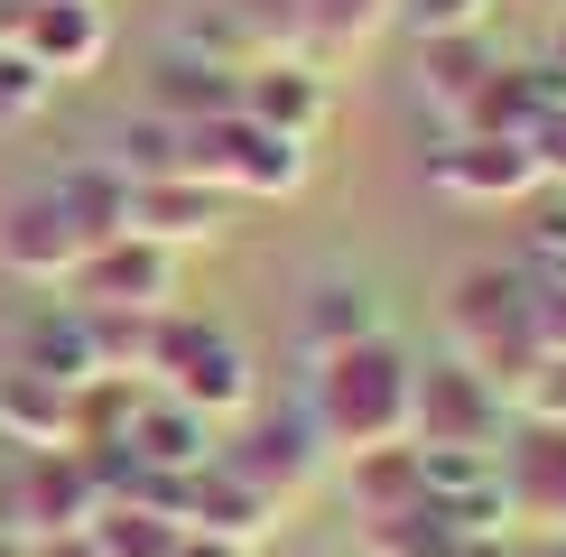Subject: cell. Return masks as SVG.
<instances>
[{"label":"cell","mask_w":566,"mask_h":557,"mask_svg":"<svg viewBox=\"0 0 566 557\" xmlns=\"http://www.w3.org/2000/svg\"><path fill=\"white\" fill-rule=\"evenodd\" d=\"M548 84H557V103H566V19H557V46H548Z\"/></svg>","instance_id":"33"},{"label":"cell","mask_w":566,"mask_h":557,"mask_svg":"<svg viewBox=\"0 0 566 557\" xmlns=\"http://www.w3.org/2000/svg\"><path fill=\"white\" fill-rule=\"evenodd\" d=\"M492 0H399V19H409L418 38H455V29H483Z\"/></svg>","instance_id":"30"},{"label":"cell","mask_w":566,"mask_h":557,"mask_svg":"<svg viewBox=\"0 0 566 557\" xmlns=\"http://www.w3.org/2000/svg\"><path fill=\"white\" fill-rule=\"evenodd\" d=\"M428 186L455 204H521L548 186V168H538L530 139H502V130H446L428 149Z\"/></svg>","instance_id":"6"},{"label":"cell","mask_w":566,"mask_h":557,"mask_svg":"<svg viewBox=\"0 0 566 557\" xmlns=\"http://www.w3.org/2000/svg\"><path fill=\"white\" fill-rule=\"evenodd\" d=\"M84 251L93 242H84V223L65 214L56 186H29V196L0 204V270H10V278H29V288H65Z\"/></svg>","instance_id":"9"},{"label":"cell","mask_w":566,"mask_h":557,"mask_svg":"<svg viewBox=\"0 0 566 557\" xmlns=\"http://www.w3.org/2000/svg\"><path fill=\"white\" fill-rule=\"evenodd\" d=\"M93 511H103V474H93L84 446H38V455H19V474H10V521L29 529V539L93 529Z\"/></svg>","instance_id":"8"},{"label":"cell","mask_w":566,"mask_h":557,"mask_svg":"<svg viewBox=\"0 0 566 557\" xmlns=\"http://www.w3.org/2000/svg\"><path fill=\"white\" fill-rule=\"evenodd\" d=\"M464 548L474 539H464L437 502H409V511H390V521H363V557H464Z\"/></svg>","instance_id":"24"},{"label":"cell","mask_w":566,"mask_h":557,"mask_svg":"<svg viewBox=\"0 0 566 557\" xmlns=\"http://www.w3.org/2000/svg\"><path fill=\"white\" fill-rule=\"evenodd\" d=\"M19 10H29V0H0V46H10V29H19Z\"/></svg>","instance_id":"34"},{"label":"cell","mask_w":566,"mask_h":557,"mask_svg":"<svg viewBox=\"0 0 566 557\" xmlns=\"http://www.w3.org/2000/svg\"><path fill=\"white\" fill-rule=\"evenodd\" d=\"M19 362L46 371V381H93V344H84V316L75 307H46L29 325V344H19Z\"/></svg>","instance_id":"26"},{"label":"cell","mask_w":566,"mask_h":557,"mask_svg":"<svg viewBox=\"0 0 566 557\" xmlns=\"http://www.w3.org/2000/svg\"><path fill=\"white\" fill-rule=\"evenodd\" d=\"M492 46H483V29H455V38H418V93L446 112V122L464 130V112H474V93L492 84Z\"/></svg>","instance_id":"20"},{"label":"cell","mask_w":566,"mask_h":557,"mask_svg":"<svg viewBox=\"0 0 566 557\" xmlns=\"http://www.w3.org/2000/svg\"><path fill=\"white\" fill-rule=\"evenodd\" d=\"M29 557H103L93 529H56V539H29Z\"/></svg>","instance_id":"31"},{"label":"cell","mask_w":566,"mask_h":557,"mask_svg":"<svg viewBox=\"0 0 566 557\" xmlns=\"http://www.w3.org/2000/svg\"><path fill=\"white\" fill-rule=\"evenodd\" d=\"M390 19H399V0H289V38H297V56H316V65L363 56Z\"/></svg>","instance_id":"18"},{"label":"cell","mask_w":566,"mask_h":557,"mask_svg":"<svg viewBox=\"0 0 566 557\" xmlns=\"http://www.w3.org/2000/svg\"><path fill=\"white\" fill-rule=\"evenodd\" d=\"M177 261H186V251L122 232V242H93L75 261L65 297H75V307H122V316H168L177 307Z\"/></svg>","instance_id":"7"},{"label":"cell","mask_w":566,"mask_h":557,"mask_svg":"<svg viewBox=\"0 0 566 557\" xmlns=\"http://www.w3.org/2000/svg\"><path fill=\"white\" fill-rule=\"evenodd\" d=\"M521 278H530V288H566V204L530 223V242H521Z\"/></svg>","instance_id":"28"},{"label":"cell","mask_w":566,"mask_h":557,"mask_svg":"<svg viewBox=\"0 0 566 557\" xmlns=\"http://www.w3.org/2000/svg\"><path fill=\"white\" fill-rule=\"evenodd\" d=\"M56 196H65V214L84 223V242H122V232H130V177L112 168V158H93V168H65V177H56Z\"/></svg>","instance_id":"23"},{"label":"cell","mask_w":566,"mask_h":557,"mask_svg":"<svg viewBox=\"0 0 566 557\" xmlns=\"http://www.w3.org/2000/svg\"><path fill=\"white\" fill-rule=\"evenodd\" d=\"M0 557H29V529H0Z\"/></svg>","instance_id":"35"},{"label":"cell","mask_w":566,"mask_h":557,"mask_svg":"<svg viewBox=\"0 0 566 557\" xmlns=\"http://www.w3.org/2000/svg\"><path fill=\"white\" fill-rule=\"evenodd\" d=\"M186 177H205L232 204H242V196L251 204H289L306 186V139L251 122V112H214V122L186 130Z\"/></svg>","instance_id":"3"},{"label":"cell","mask_w":566,"mask_h":557,"mask_svg":"<svg viewBox=\"0 0 566 557\" xmlns=\"http://www.w3.org/2000/svg\"><path fill=\"white\" fill-rule=\"evenodd\" d=\"M464 557H521V548H502V539H474V548H464Z\"/></svg>","instance_id":"36"},{"label":"cell","mask_w":566,"mask_h":557,"mask_svg":"<svg viewBox=\"0 0 566 557\" xmlns=\"http://www.w3.org/2000/svg\"><path fill=\"white\" fill-rule=\"evenodd\" d=\"M530 557H566V539H548V548H530Z\"/></svg>","instance_id":"37"},{"label":"cell","mask_w":566,"mask_h":557,"mask_svg":"<svg viewBox=\"0 0 566 557\" xmlns=\"http://www.w3.org/2000/svg\"><path fill=\"white\" fill-rule=\"evenodd\" d=\"M214 455H223L242 483H261V493H270L279 511H289V502L306 493V483L325 474V437H316V418H306V409L251 418V428H242V446H214Z\"/></svg>","instance_id":"12"},{"label":"cell","mask_w":566,"mask_h":557,"mask_svg":"<svg viewBox=\"0 0 566 557\" xmlns=\"http://www.w3.org/2000/svg\"><path fill=\"white\" fill-rule=\"evenodd\" d=\"M10 46L38 65L46 84H75V75H93V65L112 56V10L103 0H29L19 29H10Z\"/></svg>","instance_id":"10"},{"label":"cell","mask_w":566,"mask_h":557,"mask_svg":"<svg viewBox=\"0 0 566 557\" xmlns=\"http://www.w3.org/2000/svg\"><path fill=\"white\" fill-rule=\"evenodd\" d=\"M149 381L168 390V400H186L196 418H242V409H251V354L223 335L214 316H186V307L158 316Z\"/></svg>","instance_id":"4"},{"label":"cell","mask_w":566,"mask_h":557,"mask_svg":"<svg viewBox=\"0 0 566 557\" xmlns=\"http://www.w3.org/2000/svg\"><path fill=\"white\" fill-rule=\"evenodd\" d=\"M223 214H232V196H214L205 177H139L130 186V232L139 242L205 251V242H223Z\"/></svg>","instance_id":"15"},{"label":"cell","mask_w":566,"mask_h":557,"mask_svg":"<svg viewBox=\"0 0 566 557\" xmlns=\"http://www.w3.org/2000/svg\"><path fill=\"white\" fill-rule=\"evenodd\" d=\"M177 539H186V521H168L149 502H103L93 511V548L103 557H177Z\"/></svg>","instance_id":"25"},{"label":"cell","mask_w":566,"mask_h":557,"mask_svg":"<svg viewBox=\"0 0 566 557\" xmlns=\"http://www.w3.org/2000/svg\"><path fill=\"white\" fill-rule=\"evenodd\" d=\"M46 93H56V84H46L38 65L19 56V46H0V130H19V122H29V112L46 103Z\"/></svg>","instance_id":"29"},{"label":"cell","mask_w":566,"mask_h":557,"mask_svg":"<svg viewBox=\"0 0 566 557\" xmlns=\"http://www.w3.org/2000/svg\"><path fill=\"white\" fill-rule=\"evenodd\" d=\"M511 428V400L483 381L464 354H437L418 362V390H409V446H502Z\"/></svg>","instance_id":"5"},{"label":"cell","mask_w":566,"mask_h":557,"mask_svg":"<svg viewBox=\"0 0 566 557\" xmlns=\"http://www.w3.org/2000/svg\"><path fill=\"white\" fill-rule=\"evenodd\" d=\"M177 521L205 529V539H242V548H261L270 529H279V502L261 493V483H242L223 455H205L196 474H177Z\"/></svg>","instance_id":"14"},{"label":"cell","mask_w":566,"mask_h":557,"mask_svg":"<svg viewBox=\"0 0 566 557\" xmlns=\"http://www.w3.org/2000/svg\"><path fill=\"white\" fill-rule=\"evenodd\" d=\"M177 557H251V548H242V539H205V529H186Z\"/></svg>","instance_id":"32"},{"label":"cell","mask_w":566,"mask_h":557,"mask_svg":"<svg viewBox=\"0 0 566 557\" xmlns=\"http://www.w3.org/2000/svg\"><path fill=\"white\" fill-rule=\"evenodd\" d=\"M502 493H511V521L566 539V428L557 418H521L502 437Z\"/></svg>","instance_id":"13"},{"label":"cell","mask_w":566,"mask_h":557,"mask_svg":"<svg viewBox=\"0 0 566 557\" xmlns=\"http://www.w3.org/2000/svg\"><path fill=\"white\" fill-rule=\"evenodd\" d=\"M242 112L316 149V139H325V122H335V75H325L316 56H297V46H270V56L242 75Z\"/></svg>","instance_id":"11"},{"label":"cell","mask_w":566,"mask_h":557,"mask_svg":"<svg viewBox=\"0 0 566 557\" xmlns=\"http://www.w3.org/2000/svg\"><path fill=\"white\" fill-rule=\"evenodd\" d=\"M409 390H418V362L399 335H363L344 354H316L306 362V418H316L325 455H363V446H399L409 437Z\"/></svg>","instance_id":"1"},{"label":"cell","mask_w":566,"mask_h":557,"mask_svg":"<svg viewBox=\"0 0 566 557\" xmlns=\"http://www.w3.org/2000/svg\"><path fill=\"white\" fill-rule=\"evenodd\" d=\"M344 502L363 511V521H390V511L428 502V483H418V446L399 437V446H363V455H344Z\"/></svg>","instance_id":"22"},{"label":"cell","mask_w":566,"mask_h":557,"mask_svg":"<svg viewBox=\"0 0 566 557\" xmlns=\"http://www.w3.org/2000/svg\"><path fill=\"white\" fill-rule=\"evenodd\" d=\"M122 455L139 464V474H196L205 455H214V418H196L186 400H168V390H139L130 428H122Z\"/></svg>","instance_id":"16"},{"label":"cell","mask_w":566,"mask_h":557,"mask_svg":"<svg viewBox=\"0 0 566 557\" xmlns=\"http://www.w3.org/2000/svg\"><path fill=\"white\" fill-rule=\"evenodd\" d=\"M149 112H158V122H177V130H196V122H214V112H242V75L186 56V46H168V65H158V84H149Z\"/></svg>","instance_id":"21"},{"label":"cell","mask_w":566,"mask_h":557,"mask_svg":"<svg viewBox=\"0 0 566 557\" xmlns=\"http://www.w3.org/2000/svg\"><path fill=\"white\" fill-rule=\"evenodd\" d=\"M112 168L130 186L139 177H186V130L158 122V112H139V122H122V139H112Z\"/></svg>","instance_id":"27"},{"label":"cell","mask_w":566,"mask_h":557,"mask_svg":"<svg viewBox=\"0 0 566 557\" xmlns=\"http://www.w3.org/2000/svg\"><path fill=\"white\" fill-rule=\"evenodd\" d=\"M446 354H464L511 400L548 362V344H538V288L521 270H464L455 297H446Z\"/></svg>","instance_id":"2"},{"label":"cell","mask_w":566,"mask_h":557,"mask_svg":"<svg viewBox=\"0 0 566 557\" xmlns=\"http://www.w3.org/2000/svg\"><path fill=\"white\" fill-rule=\"evenodd\" d=\"M363 335H390L381 297H371L363 278H316L306 307H297V354L316 362V354H344V344H363Z\"/></svg>","instance_id":"19"},{"label":"cell","mask_w":566,"mask_h":557,"mask_svg":"<svg viewBox=\"0 0 566 557\" xmlns=\"http://www.w3.org/2000/svg\"><path fill=\"white\" fill-rule=\"evenodd\" d=\"M0 446H75V381H46L29 362H0Z\"/></svg>","instance_id":"17"},{"label":"cell","mask_w":566,"mask_h":557,"mask_svg":"<svg viewBox=\"0 0 566 557\" xmlns=\"http://www.w3.org/2000/svg\"><path fill=\"white\" fill-rule=\"evenodd\" d=\"M530 10H566V0H530Z\"/></svg>","instance_id":"38"}]
</instances>
